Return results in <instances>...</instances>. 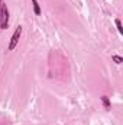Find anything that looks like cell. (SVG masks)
I'll return each mask as SVG.
<instances>
[{
  "instance_id": "cell-2",
  "label": "cell",
  "mask_w": 123,
  "mask_h": 125,
  "mask_svg": "<svg viewBox=\"0 0 123 125\" xmlns=\"http://www.w3.org/2000/svg\"><path fill=\"white\" fill-rule=\"evenodd\" d=\"M20 35H22V26H18L16 31L13 32L10 41H9V45H7V50H9V51H13V50L16 48V45H18V42H19V39H20Z\"/></svg>"
},
{
  "instance_id": "cell-1",
  "label": "cell",
  "mask_w": 123,
  "mask_h": 125,
  "mask_svg": "<svg viewBox=\"0 0 123 125\" xmlns=\"http://www.w3.org/2000/svg\"><path fill=\"white\" fill-rule=\"evenodd\" d=\"M9 26V9L4 1L0 6V29H7Z\"/></svg>"
},
{
  "instance_id": "cell-3",
  "label": "cell",
  "mask_w": 123,
  "mask_h": 125,
  "mask_svg": "<svg viewBox=\"0 0 123 125\" xmlns=\"http://www.w3.org/2000/svg\"><path fill=\"white\" fill-rule=\"evenodd\" d=\"M32 4H33V12H35V15H41L42 13V10H41V6H39V3H38V0H31Z\"/></svg>"
},
{
  "instance_id": "cell-4",
  "label": "cell",
  "mask_w": 123,
  "mask_h": 125,
  "mask_svg": "<svg viewBox=\"0 0 123 125\" xmlns=\"http://www.w3.org/2000/svg\"><path fill=\"white\" fill-rule=\"evenodd\" d=\"M101 103H103V106H104L106 109H110V105H112V103H110L109 96H106V94H104V96H101Z\"/></svg>"
},
{
  "instance_id": "cell-5",
  "label": "cell",
  "mask_w": 123,
  "mask_h": 125,
  "mask_svg": "<svg viewBox=\"0 0 123 125\" xmlns=\"http://www.w3.org/2000/svg\"><path fill=\"white\" fill-rule=\"evenodd\" d=\"M112 60L116 62V64H120V62H123V58L120 57V55H113V57H112Z\"/></svg>"
},
{
  "instance_id": "cell-6",
  "label": "cell",
  "mask_w": 123,
  "mask_h": 125,
  "mask_svg": "<svg viewBox=\"0 0 123 125\" xmlns=\"http://www.w3.org/2000/svg\"><path fill=\"white\" fill-rule=\"evenodd\" d=\"M116 22V26H117V31H119V33H123V28H122V22L119 21V19H116L114 21Z\"/></svg>"
},
{
  "instance_id": "cell-7",
  "label": "cell",
  "mask_w": 123,
  "mask_h": 125,
  "mask_svg": "<svg viewBox=\"0 0 123 125\" xmlns=\"http://www.w3.org/2000/svg\"><path fill=\"white\" fill-rule=\"evenodd\" d=\"M1 3H3V0H0V6H1Z\"/></svg>"
}]
</instances>
